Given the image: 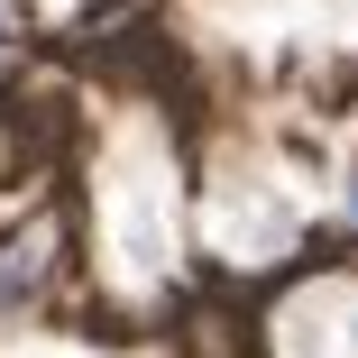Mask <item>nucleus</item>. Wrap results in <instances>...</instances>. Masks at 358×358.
<instances>
[{"mask_svg": "<svg viewBox=\"0 0 358 358\" xmlns=\"http://www.w3.org/2000/svg\"><path fill=\"white\" fill-rule=\"evenodd\" d=\"M55 266H64V221L37 211L28 230L0 239V303H37L46 285H55Z\"/></svg>", "mask_w": 358, "mask_h": 358, "instance_id": "obj_1", "label": "nucleus"}, {"mask_svg": "<svg viewBox=\"0 0 358 358\" xmlns=\"http://www.w3.org/2000/svg\"><path fill=\"white\" fill-rule=\"evenodd\" d=\"M340 239H349V248H358V175H349V184H340Z\"/></svg>", "mask_w": 358, "mask_h": 358, "instance_id": "obj_2", "label": "nucleus"}, {"mask_svg": "<svg viewBox=\"0 0 358 358\" xmlns=\"http://www.w3.org/2000/svg\"><path fill=\"white\" fill-rule=\"evenodd\" d=\"M0 166H19V120H0Z\"/></svg>", "mask_w": 358, "mask_h": 358, "instance_id": "obj_3", "label": "nucleus"}, {"mask_svg": "<svg viewBox=\"0 0 358 358\" xmlns=\"http://www.w3.org/2000/svg\"><path fill=\"white\" fill-rule=\"evenodd\" d=\"M0 46H10V37H0Z\"/></svg>", "mask_w": 358, "mask_h": 358, "instance_id": "obj_4", "label": "nucleus"}]
</instances>
